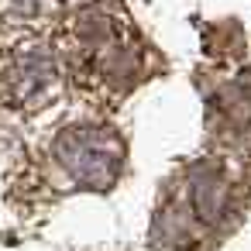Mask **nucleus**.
Returning a JSON list of instances; mask_svg holds the SVG:
<instances>
[{"mask_svg":"<svg viewBox=\"0 0 251 251\" xmlns=\"http://www.w3.org/2000/svg\"><path fill=\"white\" fill-rule=\"evenodd\" d=\"M62 62L73 83L100 93H127L145 79L141 38L110 4H90L66 21Z\"/></svg>","mask_w":251,"mask_h":251,"instance_id":"f257e3e1","label":"nucleus"},{"mask_svg":"<svg viewBox=\"0 0 251 251\" xmlns=\"http://www.w3.org/2000/svg\"><path fill=\"white\" fill-rule=\"evenodd\" d=\"M52 162L76 189H110L124 165V145L110 127L76 124L52 141Z\"/></svg>","mask_w":251,"mask_h":251,"instance_id":"f03ea898","label":"nucleus"},{"mask_svg":"<svg viewBox=\"0 0 251 251\" xmlns=\"http://www.w3.org/2000/svg\"><path fill=\"white\" fill-rule=\"evenodd\" d=\"M59 55L38 42L7 49L0 55V100L14 110H42L59 93Z\"/></svg>","mask_w":251,"mask_h":251,"instance_id":"7ed1b4c3","label":"nucleus"},{"mask_svg":"<svg viewBox=\"0 0 251 251\" xmlns=\"http://www.w3.org/2000/svg\"><path fill=\"white\" fill-rule=\"evenodd\" d=\"M237 196H241V203H244V206H251V165H244V172H241Z\"/></svg>","mask_w":251,"mask_h":251,"instance_id":"20e7f679","label":"nucleus"}]
</instances>
